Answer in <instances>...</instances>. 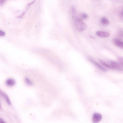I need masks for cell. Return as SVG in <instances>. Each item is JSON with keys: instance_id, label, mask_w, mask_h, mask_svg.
<instances>
[{"instance_id": "6da1fadb", "label": "cell", "mask_w": 123, "mask_h": 123, "mask_svg": "<svg viewBox=\"0 0 123 123\" xmlns=\"http://www.w3.org/2000/svg\"><path fill=\"white\" fill-rule=\"evenodd\" d=\"M75 26L76 29L79 31L81 32L85 30L87 28V26L80 19L76 18L75 20Z\"/></svg>"}, {"instance_id": "7a4b0ae2", "label": "cell", "mask_w": 123, "mask_h": 123, "mask_svg": "<svg viewBox=\"0 0 123 123\" xmlns=\"http://www.w3.org/2000/svg\"><path fill=\"white\" fill-rule=\"evenodd\" d=\"M102 118L101 115L98 113H94L93 116L92 121L94 123H97L101 121Z\"/></svg>"}, {"instance_id": "3957f363", "label": "cell", "mask_w": 123, "mask_h": 123, "mask_svg": "<svg viewBox=\"0 0 123 123\" xmlns=\"http://www.w3.org/2000/svg\"><path fill=\"white\" fill-rule=\"evenodd\" d=\"M89 60L92 62L101 71L103 72H106L107 70L102 66L94 60L91 59H88Z\"/></svg>"}, {"instance_id": "277c9868", "label": "cell", "mask_w": 123, "mask_h": 123, "mask_svg": "<svg viewBox=\"0 0 123 123\" xmlns=\"http://www.w3.org/2000/svg\"><path fill=\"white\" fill-rule=\"evenodd\" d=\"M112 41L114 44L117 47L123 49V41L119 39L115 38L113 39Z\"/></svg>"}, {"instance_id": "5b68a950", "label": "cell", "mask_w": 123, "mask_h": 123, "mask_svg": "<svg viewBox=\"0 0 123 123\" xmlns=\"http://www.w3.org/2000/svg\"><path fill=\"white\" fill-rule=\"evenodd\" d=\"M96 35L98 36L103 38H106L109 37L110 35L108 33L101 31H98L96 33Z\"/></svg>"}, {"instance_id": "8992f818", "label": "cell", "mask_w": 123, "mask_h": 123, "mask_svg": "<svg viewBox=\"0 0 123 123\" xmlns=\"http://www.w3.org/2000/svg\"><path fill=\"white\" fill-rule=\"evenodd\" d=\"M110 64L112 67L113 69L120 71L123 70L121 65L116 62H110Z\"/></svg>"}, {"instance_id": "52a82bcc", "label": "cell", "mask_w": 123, "mask_h": 123, "mask_svg": "<svg viewBox=\"0 0 123 123\" xmlns=\"http://www.w3.org/2000/svg\"><path fill=\"white\" fill-rule=\"evenodd\" d=\"M6 84L8 86L12 87L15 85L16 81L14 79L10 78L6 80Z\"/></svg>"}, {"instance_id": "ba28073f", "label": "cell", "mask_w": 123, "mask_h": 123, "mask_svg": "<svg viewBox=\"0 0 123 123\" xmlns=\"http://www.w3.org/2000/svg\"><path fill=\"white\" fill-rule=\"evenodd\" d=\"M0 94L5 98L8 104L9 105H11L12 104L11 101L7 95L1 91H0Z\"/></svg>"}, {"instance_id": "9c48e42d", "label": "cell", "mask_w": 123, "mask_h": 123, "mask_svg": "<svg viewBox=\"0 0 123 123\" xmlns=\"http://www.w3.org/2000/svg\"><path fill=\"white\" fill-rule=\"evenodd\" d=\"M100 22L102 24L104 25H108L110 23L108 20L105 17H103L101 18Z\"/></svg>"}, {"instance_id": "30bf717a", "label": "cell", "mask_w": 123, "mask_h": 123, "mask_svg": "<svg viewBox=\"0 0 123 123\" xmlns=\"http://www.w3.org/2000/svg\"><path fill=\"white\" fill-rule=\"evenodd\" d=\"M99 61L101 64L105 66L107 68L109 69H113L112 67L110 64H108L106 63L101 60L100 59L99 60Z\"/></svg>"}, {"instance_id": "8fae6325", "label": "cell", "mask_w": 123, "mask_h": 123, "mask_svg": "<svg viewBox=\"0 0 123 123\" xmlns=\"http://www.w3.org/2000/svg\"><path fill=\"white\" fill-rule=\"evenodd\" d=\"M117 34L118 37L120 39L123 40V29H120L119 30Z\"/></svg>"}, {"instance_id": "7c38bea8", "label": "cell", "mask_w": 123, "mask_h": 123, "mask_svg": "<svg viewBox=\"0 0 123 123\" xmlns=\"http://www.w3.org/2000/svg\"><path fill=\"white\" fill-rule=\"evenodd\" d=\"M25 81L26 83L29 85L32 86L33 84V83L32 81L28 78H25Z\"/></svg>"}, {"instance_id": "4fadbf2b", "label": "cell", "mask_w": 123, "mask_h": 123, "mask_svg": "<svg viewBox=\"0 0 123 123\" xmlns=\"http://www.w3.org/2000/svg\"><path fill=\"white\" fill-rule=\"evenodd\" d=\"M117 60L120 64L121 66L123 67V57H119L117 58Z\"/></svg>"}, {"instance_id": "5bb4252c", "label": "cell", "mask_w": 123, "mask_h": 123, "mask_svg": "<svg viewBox=\"0 0 123 123\" xmlns=\"http://www.w3.org/2000/svg\"><path fill=\"white\" fill-rule=\"evenodd\" d=\"M81 18L83 19H87L88 17V16L85 13H82L81 15Z\"/></svg>"}, {"instance_id": "9a60e30c", "label": "cell", "mask_w": 123, "mask_h": 123, "mask_svg": "<svg viewBox=\"0 0 123 123\" xmlns=\"http://www.w3.org/2000/svg\"><path fill=\"white\" fill-rule=\"evenodd\" d=\"M119 15L120 18L123 21V7L120 12Z\"/></svg>"}, {"instance_id": "2e32d148", "label": "cell", "mask_w": 123, "mask_h": 123, "mask_svg": "<svg viewBox=\"0 0 123 123\" xmlns=\"http://www.w3.org/2000/svg\"><path fill=\"white\" fill-rule=\"evenodd\" d=\"M72 12L73 16L75 17L76 16L75 9L74 7H73L72 8Z\"/></svg>"}, {"instance_id": "e0dca14e", "label": "cell", "mask_w": 123, "mask_h": 123, "mask_svg": "<svg viewBox=\"0 0 123 123\" xmlns=\"http://www.w3.org/2000/svg\"><path fill=\"white\" fill-rule=\"evenodd\" d=\"M5 35V33L4 31L0 30V36H3Z\"/></svg>"}, {"instance_id": "ac0fdd59", "label": "cell", "mask_w": 123, "mask_h": 123, "mask_svg": "<svg viewBox=\"0 0 123 123\" xmlns=\"http://www.w3.org/2000/svg\"><path fill=\"white\" fill-rule=\"evenodd\" d=\"M35 1H33L32 2V3H30L29 4H28L27 6V8L28 9L29 8V7L30 6L32 5L33 4L34 2H35Z\"/></svg>"}, {"instance_id": "d6986e66", "label": "cell", "mask_w": 123, "mask_h": 123, "mask_svg": "<svg viewBox=\"0 0 123 123\" xmlns=\"http://www.w3.org/2000/svg\"><path fill=\"white\" fill-rule=\"evenodd\" d=\"M5 0H0V5H3L5 3Z\"/></svg>"}, {"instance_id": "ffe728a7", "label": "cell", "mask_w": 123, "mask_h": 123, "mask_svg": "<svg viewBox=\"0 0 123 123\" xmlns=\"http://www.w3.org/2000/svg\"><path fill=\"white\" fill-rule=\"evenodd\" d=\"M0 123H7L2 118H1L0 119Z\"/></svg>"}, {"instance_id": "44dd1931", "label": "cell", "mask_w": 123, "mask_h": 123, "mask_svg": "<svg viewBox=\"0 0 123 123\" xmlns=\"http://www.w3.org/2000/svg\"><path fill=\"white\" fill-rule=\"evenodd\" d=\"M25 14V13H23L21 16H20L19 18H21L22 17H23V16L24 15V14Z\"/></svg>"}, {"instance_id": "7402d4cb", "label": "cell", "mask_w": 123, "mask_h": 123, "mask_svg": "<svg viewBox=\"0 0 123 123\" xmlns=\"http://www.w3.org/2000/svg\"><path fill=\"white\" fill-rule=\"evenodd\" d=\"M90 37L92 39H94V37H93V36H90Z\"/></svg>"}]
</instances>
